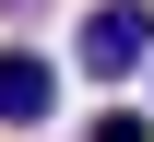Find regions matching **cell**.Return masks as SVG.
I'll use <instances>...</instances> for the list:
<instances>
[{"mask_svg": "<svg viewBox=\"0 0 154 142\" xmlns=\"http://www.w3.org/2000/svg\"><path fill=\"white\" fill-rule=\"evenodd\" d=\"M154 47V0H95L83 12V71H142Z\"/></svg>", "mask_w": 154, "mask_h": 142, "instance_id": "cell-1", "label": "cell"}, {"mask_svg": "<svg viewBox=\"0 0 154 142\" xmlns=\"http://www.w3.org/2000/svg\"><path fill=\"white\" fill-rule=\"evenodd\" d=\"M59 107V59H36V47H0V119L12 130H36Z\"/></svg>", "mask_w": 154, "mask_h": 142, "instance_id": "cell-2", "label": "cell"}, {"mask_svg": "<svg viewBox=\"0 0 154 142\" xmlns=\"http://www.w3.org/2000/svg\"><path fill=\"white\" fill-rule=\"evenodd\" d=\"M83 142H154V119H131V107H119V119H95Z\"/></svg>", "mask_w": 154, "mask_h": 142, "instance_id": "cell-3", "label": "cell"}, {"mask_svg": "<svg viewBox=\"0 0 154 142\" xmlns=\"http://www.w3.org/2000/svg\"><path fill=\"white\" fill-rule=\"evenodd\" d=\"M0 12H36V0H0Z\"/></svg>", "mask_w": 154, "mask_h": 142, "instance_id": "cell-4", "label": "cell"}]
</instances>
